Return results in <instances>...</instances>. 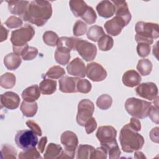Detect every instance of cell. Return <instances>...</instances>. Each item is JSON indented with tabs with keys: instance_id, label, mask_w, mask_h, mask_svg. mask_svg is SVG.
Listing matches in <instances>:
<instances>
[{
	"instance_id": "obj_23",
	"label": "cell",
	"mask_w": 159,
	"mask_h": 159,
	"mask_svg": "<svg viewBox=\"0 0 159 159\" xmlns=\"http://www.w3.org/2000/svg\"><path fill=\"white\" fill-rule=\"evenodd\" d=\"M39 89L42 94H52L57 89V81L55 80L45 78L40 83Z\"/></svg>"
},
{
	"instance_id": "obj_28",
	"label": "cell",
	"mask_w": 159,
	"mask_h": 159,
	"mask_svg": "<svg viewBox=\"0 0 159 159\" xmlns=\"http://www.w3.org/2000/svg\"><path fill=\"white\" fill-rule=\"evenodd\" d=\"M70 58V50L62 48L56 49L55 52V59L58 64L61 65H67Z\"/></svg>"
},
{
	"instance_id": "obj_39",
	"label": "cell",
	"mask_w": 159,
	"mask_h": 159,
	"mask_svg": "<svg viewBox=\"0 0 159 159\" xmlns=\"http://www.w3.org/2000/svg\"><path fill=\"white\" fill-rule=\"evenodd\" d=\"M1 154L2 158L16 159L17 157V151L12 146L9 144H4L2 147Z\"/></svg>"
},
{
	"instance_id": "obj_52",
	"label": "cell",
	"mask_w": 159,
	"mask_h": 159,
	"mask_svg": "<svg viewBox=\"0 0 159 159\" xmlns=\"http://www.w3.org/2000/svg\"><path fill=\"white\" fill-rule=\"evenodd\" d=\"M47 142V137H43L40 140L39 144H38V149L40 153H43L45 150V147Z\"/></svg>"
},
{
	"instance_id": "obj_29",
	"label": "cell",
	"mask_w": 159,
	"mask_h": 159,
	"mask_svg": "<svg viewBox=\"0 0 159 159\" xmlns=\"http://www.w3.org/2000/svg\"><path fill=\"white\" fill-rule=\"evenodd\" d=\"M86 35L88 39L95 42H98L102 36L105 35V33L102 27L94 25L89 28Z\"/></svg>"
},
{
	"instance_id": "obj_41",
	"label": "cell",
	"mask_w": 159,
	"mask_h": 159,
	"mask_svg": "<svg viewBox=\"0 0 159 159\" xmlns=\"http://www.w3.org/2000/svg\"><path fill=\"white\" fill-rule=\"evenodd\" d=\"M91 83L86 79H78L76 85L77 92L81 93L87 94L91 90Z\"/></svg>"
},
{
	"instance_id": "obj_27",
	"label": "cell",
	"mask_w": 159,
	"mask_h": 159,
	"mask_svg": "<svg viewBox=\"0 0 159 159\" xmlns=\"http://www.w3.org/2000/svg\"><path fill=\"white\" fill-rule=\"evenodd\" d=\"M101 146L105 148L110 159H117L120 157L121 153L116 140L109 143L101 145Z\"/></svg>"
},
{
	"instance_id": "obj_21",
	"label": "cell",
	"mask_w": 159,
	"mask_h": 159,
	"mask_svg": "<svg viewBox=\"0 0 159 159\" xmlns=\"http://www.w3.org/2000/svg\"><path fill=\"white\" fill-rule=\"evenodd\" d=\"M40 96V91L39 86L37 84H34L25 88L22 93V98L24 101L29 102H35Z\"/></svg>"
},
{
	"instance_id": "obj_37",
	"label": "cell",
	"mask_w": 159,
	"mask_h": 159,
	"mask_svg": "<svg viewBox=\"0 0 159 159\" xmlns=\"http://www.w3.org/2000/svg\"><path fill=\"white\" fill-rule=\"evenodd\" d=\"M65 75V70L60 66H52L45 73V76L52 79H58Z\"/></svg>"
},
{
	"instance_id": "obj_11",
	"label": "cell",
	"mask_w": 159,
	"mask_h": 159,
	"mask_svg": "<svg viewBox=\"0 0 159 159\" xmlns=\"http://www.w3.org/2000/svg\"><path fill=\"white\" fill-rule=\"evenodd\" d=\"M96 135L101 145L106 144L116 140L117 130L111 125L101 126L98 128Z\"/></svg>"
},
{
	"instance_id": "obj_40",
	"label": "cell",
	"mask_w": 159,
	"mask_h": 159,
	"mask_svg": "<svg viewBox=\"0 0 159 159\" xmlns=\"http://www.w3.org/2000/svg\"><path fill=\"white\" fill-rule=\"evenodd\" d=\"M81 17L87 24H93L96 22L97 16L93 8L91 6H88L86 10L85 11L84 14L81 16Z\"/></svg>"
},
{
	"instance_id": "obj_2",
	"label": "cell",
	"mask_w": 159,
	"mask_h": 159,
	"mask_svg": "<svg viewBox=\"0 0 159 159\" xmlns=\"http://www.w3.org/2000/svg\"><path fill=\"white\" fill-rule=\"evenodd\" d=\"M119 141L122 150L126 153H132L142 149L145 142L143 136L132 129L129 124L121 129Z\"/></svg>"
},
{
	"instance_id": "obj_1",
	"label": "cell",
	"mask_w": 159,
	"mask_h": 159,
	"mask_svg": "<svg viewBox=\"0 0 159 159\" xmlns=\"http://www.w3.org/2000/svg\"><path fill=\"white\" fill-rule=\"evenodd\" d=\"M52 15V8L49 1L35 0L30 2L23 20L37 27H42L47 23Z\"/></svg>"
},
{
	"instance_id": "obj_19",
	"label": "cell",
	"mask_w": 159,
	"mask_h": 159,
	"mask_svg": "<svg viewBox=\"0 0 159 159\" xmlns=\"http://www.w3.org/2000/svg\"><path fill=\"white\" fill-rule=\"evenodd\" d=\"M96 9L99 16L104 18H109L115 13V6L110 1H101L98 4Z\"/></svg>"
},
{
	"instance_id": "obj_32",
	"label": "cell",
	"mask_w": 159,
	"mask_h": 159,
	"mask_svg": "<svg viewBox=\"0 0 159 159\" xmlns=\"http://www.w3.org/2000/svg\"><path fill=\"white\" fill-rule=\"evenodd\" d=\"M94 148L89 145H80L77 149L76 158L84 159L90 158Z\"/></svg>"
},
{
	"instance_id": "obj_3",
	"label": "cell",
	"mask_w": 159,
	"mask_h": 159,
	"mask_svg": "<svg viewBox=\"0 0 159 159\" xmlns=\"http://www.w3.org/2000/svg\"><path fill=\"white\" fill-rule=\"evenodd\" d=\"M135 39L139 43H146L150 45L153 43V39L159 37L158 24L152 22L139 21L136 23Z\"/></svg>"
},
{
	"instance_id": "obj_14",
	"label": "cell",
	"mask_w": 159,
	"mask_h": 159,
	"mask_svg": "<svg viewBox=\"0 0 159 159\" xmlns=\"http://www.w3.org/2000/svg\"><path fill=\"white\" fill-rule=\"evenodd\" d=\"M1 106L8 109H17L20 104L19 95L12 91L6 92L1 95Z\"/></svg>"
},
{
	"instance_id": "obj_33",
	"label": "cell",
	"mask_w": 159,
	"mask_h": 159,
	"mask_svg": "<svg viewBox=\"0 0 159 159\" xmlns=\"http://www.w3.org/2000/svg\"><path fill=\"white\" fill-rule=\"evenodd\" d=\"M98 45L100 50L105 52L108 51L112 48L114 45V40L111 36L105 34L99 39L98 42Z\"/></svg>"
},
{
	"instance_id": "obj_53",
	"label": "cell",
	"mask_w": 159,
	"mask_h": 159,
	"mask_svg": "<svg viewBox=\"0 0 159 159\" xmlns=\"http://www.w3.org/2000/svg\"><path fill=\"white\" fill-rule=\"evenodd\" d=\"M8 30L4 27L3 25H1V42L6 40L7 38L8 35Z\"/></svg>"
},
{
	"instance_id": "obj_43",
	"label": "cell",
	"mask_w": 159,
	"mask_h": 159,
	"mask_svg": "<svg viewBox=\"0 0 159 159\" xmlns=\"http://www.w3.org/2000/svg\"><path fill=\"white\" fill-rule=\"evenodd\" d=\"M158 97H157L155 99V103H154V105H151L150 108L148 111V116L150 118V119L152 120V122H155L157 124H158L159 123V117H158Z\"/></svg>"
},
{
	"instance_id": "obj_7",
	"label": "cell",
	"mask_w": 159,
	"mask_h": 159,
	"mask_svg": "<svg viewBox=\"0 0 159 159\" xmlns=\"http://www.w3.org/2000/svg\"><path fill=\"white\" fill-rule=\"evenodd\" d=\"M14 140L17 147L23 150L35 148L38 143L36 134L31 130H19L15 136Z\"/></svg>"
},
{
	"instance_id": "obj_4",
	"label": "cell",
	"mask_w": 159,
	"mask_h": 159,
	"mask_svg": "<svg viewBox=\"0 0 159 159\" xmlns=\"http://www.w3.org/2000/svg\"><path fill=\"white\" fill-rule=\"evenodd\" d=\"M35 30L30 24H25L23 27L13 30L11 33V42L12 44L14 53L20 55L22 49L34 37Z\"/></svg>"
},
{
	"instance_id": "obj_49",
	"label": "cell",
	"mask_w": 159,
	"mask_h": 159,
	"mask_svg": "<svg viewBox=\"0 0 159 159\" xmlns=\"http://www.w3.org/2000/svg\"><path fill=\"white\" fill-rule=\"evenodd\" d=\"M26 125L29 128L31 129L36 135L39 136H41L42 134L41 129L40 126L34 120H28L26 121Z\"/></svg>"
},
{
	"instance_id": "obj_16",
	"label": "cell",
	"mask_w": 159,
	"mask_h": 159,
	"mask_svg": "<svg viewBox=\"0 0 159 159\" xmlns=\"http://www.w3.org/2000/svg\"><path fill=\"white\" fill-rule=\"evenodd\" d=\"M6 2L8 4V9L11 13L17 15L22 19H24L30 4L28 1H7Z\"/></svg>"
},
{
	"instance_id": "obj_18",
	"label": "cell",
	"mask_w": 159,
	"mask_h": 159,
	"mask_svg": "<svg viewBox=\"0 0 159 159\" xmlns=\"http://www.w3.org/2000/svg\"><path fill=\"white\" fill-rule=\"evenodd\" d=\"M79 78L65 76L59 80V89L62 93H73L77 92L76 85Z\"/></svg>"
},
{
	"instance_id": "obj_5",
	"label": "cell",
	"mask_w": 159,
	"mask_h": 159,
	"mask_svg": "<svg viewBox=\"0 0 159 159\" xmlns=\"http://www.w3.org/2000/svg\"><path fill=\"white\" fill-rule=\"evenodd\" d=\"M152 103L135 98H128L125 102L126 111L132 116L139 119L148 117Z\"/></svg>"
},
{
	"instance_id": "obj_54",
	"label": "cell",
	"mask_w": 159,
	"mask_h": 159,
	"mask_svg": "<svg viewBox=\"0 0 159 159\" xmlns=\"http://www.w3.org/2000/svg\"><path fill=\"white\" fill-rule=\"evenodd\" d=\"M134 158H146L144 155V154L141 152H139V151H137L135 152L134 153Z\"/></svg>"
},
{
	"instance_id": "obj_36",
	"label": "cell",
	"mask_w": 159,
	"mask_h": 159,
	"mask_svg": "<svg viewBox=\"0 0 159 159\" xmlns=\"http://www.w3.org/2000/svg\"><path fill=\"white\" fill-rule=\"evenodd\" d=\"M59 38L58 35L53 31L48 30L43 33V42L51 47H55L57 45Z\"/></svg>"
},
{
	"instance_id": "obj_13",
	"label": "cell",
	"mask_w": 159,
	"mask_h": 159,
	"mask_svg": "<svg viewBox=\"0 0 159 159\" xmlns=\"http://www.w3.org/2000/svg\"><path fill=\"white\" fill-rule=\"evenodd\" d=\"M60 142L64 146L65 150L75 153L76 148L78 144V139L73 132L66 130L63 132L60 137Z\"/></svg>"
},
{
	"instance_id": "obj_30",
	"label": "cell",
	"mask_w": 159,
	"mask_h": 159,
	"mask_svg": "<svg viewBox=\"0 0 159 159\" xmlns=\"http://www.w3.org/2000/svg\"><path fill=\"white\" fill-rule=\"evenodd\" d=\"M16 78L15 75L11 73H5L0 78V85L5 89L13 88L16 84Z\"/></svg>"
},
{
	"instance_id": "obj_31",
	"label": "cell",
	"mask_w": 159,
	"mask_h": 159,
	"mask_svg": "<svg viewBox=\"0 0 159 159\" xmlns=\"http://www.w3.org/2000/svg\"><path fill=\"white\" fill-rule=\"evenodd\" d=\"M152 63L147 58L139 60L137 65V69L142 76L148 75L152 70Z\"/></svg>"
},
{
	"instance_id": "obj_44",
	"label": "cell",
	"mask_w": 159,
	"mask_h": 159,
	"mask_svg": "<svg viewBox=\"0 0 159 159\" xmlns=\"http://www.w3.org/2000/svg\"><path fill=\"white\" fill-rule=\"evenodd\" d=\"M18 158L19 159H27V158H42L39 152L35 148L29 149L27 150H24V152H20Z\"/></svg>"
},
{
	"instance_id": "obj_48",
	"label": "cell",
	"mask_w": 159,
	"mask_h": 159,
	"mask_svg": "<svg viewBox=\"0 0 159 159\" xmlns=\"http://www.w3.org/2000/svg\"><path fill=\"white\" fill-rule=\"evenodd\" d=\"M86 132L88 134H90L93 132L97 127V122L94 119V117H91L89 118L85 123L84 125Z\"/></svg>"
},
{
	"instance_id": "obj_20",
	"label": "cell",
	"mask_w": 159,
	"mask_h": 159,
	"mask_svg": "<svg viewBox=\"0 0 159 159\" xmlns=\"http://www.w3.org/2000/svg\"><path fill=\"white\" fill-rule=\"evenodd\" d=\"M122 80L125 86L133 88L140 83L142 78L137 71L134 70H130L124 73Z\"/></svg>"
},
{
	"instance_id": "obj_38",
	"label": "cell",
	"mask_w": 159,
	"mask_h": 159,
	"mask_svg": "<svg viewBox=\"0 0 159 159\" xmlns=\"http://www.w3.org/2000/svg\"><path fill=\"white\" fill-rule=\"evenodd\" d=\"M57 48H63L68 50H73L74 47V41L73 37H61L59 38L57 44Z\"/></svg>"
},
{
	"instance_id": "obj_24",
	"label": "cell",
	"mask_w": 159,
	"mask_h": 159,
	"mask_svg": "<svg viewBox=\"0 0 159 159\" xmlns=\"http://www.w3.org/2000/svg\"><path fill=\"white\" fill-rule=\"evenodd\" d=\"M62 151V147L60 145L50 143L48 145L46 148L45 153L43 154V157L46 159L59 158Z\"/></svg>"
},
{
	"instance_id": "obj_35",
	"label": "cell",
	"mask_w": 159,
	"mask_h": 159,
	"mask_svg": "<svg viewBox=\"0 0 159 159\" xmlns=\"http://www.w3.org/2000/svg\"><path fill=\"white\" fill-rule=\"evenodd\" d=\"M112 104V99L108 94L101 95L96 101L97 106L101 110H107L111 107Z\"/></svg>"
},
{
	"instance_id": "obj_50",
	"label": "cell",
	"mask_w": 159,
	"mask_h": 159,
	"mask_svg": "<svg viewBox=\"0 0 159 159\" xmlns=\"http://www.w3.org/2000/svg\"><path fill=\"white\" fill-rule=\"evenodd\" d=\"M129 125L132 129L137 132H139L141 130V123L140 120L135 117H132L130 119V121Z\"/></svg>"
},
{
	"instance_id": "obj_10",
	"label": "cell",
	"mask_w": 159,
	"mask_h": 159,
	"mask_svg": "<svg viewBox=\"0 0 159 159\" xmlns=\"http://www.w3.org/2000/svg\"><path fill=\"white\" fill-rule=\"evenodd\" d=\"M135 92L138 96L144 99L152 101L158 97V88L155 83L147 82L139 84L136 88Z\"/></svg>"
},
{
	"instance_id": "obj_25",
	"label": "cell",
	"mask_w": 159,
	"mask_h": 159,
	"mask_svg": "<svg viewBox=\"0 0 159 159\" xmlns=\"http://www.w3.org/2000/svg\"><path fill=\"white\" fill-rule=\"evenodd\" d=\"M20 109L24 116L32 117L36 114L38 109V105L36 102H29L24 101L20 105Z\"/></svg>"
},
{
	"instance_id": "obj_9",
	"label": "cell",
	"mask_w": 159,
	"mask_h": 159,
	"mask_svg": "<svg viewBox=\"0 0 159 159\" xmlns=\"http://www.w3.org/2000/svg\"><path fill=\"white\" fill-rule=\"evenodd\" d=\"M86 75L93 81L99 82L105 80L107 73L101 64L92 62L88 64L86 67Z\"/></svg>"
},
{
	"instance_id": "obj_12",
	"label": "cell",
	"mask_w": 159,
	"mask_h": 159,
	"mask_svg": "<svg viewBox=\"0 0 159 159\" xmlns=\"http://www.w3.org/2000/svg\"><path fill=\"white\" fill-rule=\"evenodd\" d=\"M68 74L78 78H84L86 76V66L83 61L76 57L71 61L66 66Z\"/></svg>"
},
{
	"instance_id": "obj_47",
	"label": "cell",
	"mask_w": 159,
	"mask_h": 159,
	"mask_svg": "<svg viewBox=\"0 0 159 159\" xmlns=\"http://www.w3.org/2000/svg\"><path fill=\"white\" fill-rule=\"evenodd\" d=\"M107 152L105 148L101 146L94 149L93 152L91 155V159L93 158H98V159H106L107 158Z\"/></svg>"
},
{
	"instance_id": "obj_26",
	"label": "cell",
	"mask_w": 159,
	"mask_h": 159,
	"mask_svg": "<svg viewBox=\"0 0 159 159\" xmlns=\"http://www.w3.org/2000/svg\"><path fill=\"white\" fill-rule=\"evenodd\" d=\"M70 7L75 17H81L88 7L87 4L83 1H70Z\"/></svg>"
},
{
	"instance_id": "obj_34",
	"label": "cell",
	"mask_w": 159,
	"mask_h": 159,
	"mask_svg": "<svg viewBox=\"0 0 159 159\" xmlns=\"http://www.w3.org/2000/svg\"><path fill=\"white\" fill-rule=\"evenodd\" d=\"M38 49L34 47H29L28 45L25 46L22 49L20 55L22 58L25 61L34 59L38 55Z\"/></svg>"
},
{
	"instance_id": "obj_6",
	"label": "cell",
	"mask_w": 159,
	"mask_h": 159,
	"mask_svg": "<svg viewBox=\"0 0 159 159\" xmlns=\"http://www.w3.org/2000/svg\"><path fill=\"white\" fill-rule=\"evenodd\" d=\"M74 47L73 50H76L79 55L86 61H93L97 54L96 46L87 40L73 37Z\"/></svg>"
},
{
	"instance_id": "obj_45",
	"label": "cell",
	"mask_w": 159,
	"mask_h": 159,
	"mask_svg": "<svg viewBox=\"0 0 159 159\" xmlns=\"http://www.w3.org/2000/svg\"><path fill=\"white\" fill-rule=\"evenodd\" d=\"M23 24L22 20L15 16H10L5 22V25L9 29H14L22 26Z\"/></svg>"
},
{
	"instance_id": "obj_15",
	"label": "cell",
	"mask_w": 159,
	"mask_h": 159,
	"mask_svg": "<svg viewBox=\"0 0 159 159\" xmlns=\"http://www.w3.org/2000/svg\"><path fill=\"white\" fill-rule=\"evenodd\" d=\"M126 26L124 20L119 17L115 16L104 24V29L109 35L112 36L118 35L122 29Z\"/></svg>"
},
{
	"instance_id": "obj_46",
	"label": "cell",
	"mask_w": 159,
	"mask_h": 159,
	"mask_svg": "<svg viewBox=\"0 0 159 159\" xmlns=\"http://www.w3.org/2000/svg\"><path fill=\"white\" fill-rule=\"evenodd\" d=\"M150 45L146 43H139L137 46V52L141 57H146L150 53Z\"/></svg>"
},
{
	"instance_id": "obj_51",
	"label": "cell",
	"mask_w": 159,
	"mask_h": 159,
	"mask_svg": "<svg viewBox=\"0 0 159 159\" xmlns=\"http://www.w3.org/2000/svg\"><path fill=\"white\" fill-rule=\"evenodd\" d=\"M150 137L151 140L155 142L158 143V127H156L150 131Z\"/></svg>"
},
{
	"instance_id": "obj_17",
	"label": "cell",
	"mask_w": 159,
	"mask_h": 159,
	"mask_svg": "<svg viewBox=\"0 0 159 159\" xmlns=\"http://www.w3.org/2000/svg\"><path fill=\"white\" fill-rule=\"evenodd\" d=\"M115 6L116 16L121 18L127 25L131 20V14L129 10L127 3L125 1H112Z\"/></svg>"
},
{
	"instance_id": "obj_8",
	"label": "cell",
	"mask_w": 159,
	"mask_h": 159,
	"mask_svg": "<svg viewBox=\"0 0 159 159\" xmlns=\"http://www.w3.org/2000/svg\"><path fill=\"white\" fill-rule=\"evenodd\" d=\"M94 111V103L88 99L81 100L78 105L76 122L80 126H84L86 122L92 117Z\"/></svg>"
},
{
	"instance_id": "obj_22",
	"label": "cell",
	"mask_w": 159,
	"mask_h": 159,
	"mask_svg": "<svg viewBox=\"0 0 159 159\" xmlns=\"http://www.w3.org/2000/svg\"><path fill=\"white\" fill-rule=\"evenodd\" d=\"M22 59L20 55L15 53H10L4 58V64L9 70H16L20 65Z\"/></svg>"
},
{
	"instance_id": "obj_42",
	"label": "cell",
	"mask_w": 159,
	"mask_h": 159,
	"mask_svg": "<svg viewBox=\"0 0 159 159\" xmlns=\"http://www.w3.org/2000/svg\"><path fill=\"white\" fill-rule=\"evenodd\" d=\"M87 31V25L83 21L78 20L74 24L73 32L75 36L78 37L84 35Z\"/></svg>"
}]
</instances>
